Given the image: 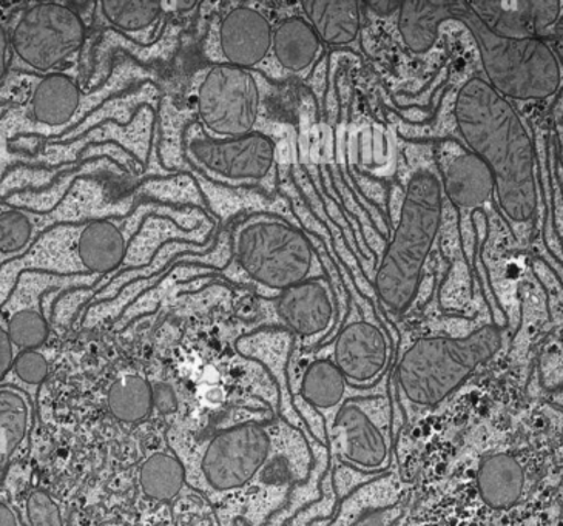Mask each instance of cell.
<instances>
[{"instance_id":"obj_1","label":"cell","mask_w":563,"mask_h":526,"mask_svg":"<svg viewBox=\"0 0 563 526\" xmlns=\"http://www.w3.org/2000/svg\"><path fill=\"white\" fill-rule=\"evenodd\" d=\"M462 22L476 41L486 83L516 101H545L562 86V68L543 40H509L493 33L465 0L401 2L398 32L406 47L421 55L435 47L443 22Z\"/></svg>"},{"instance_id":"obj_17","label":"cell","mask_w":563,"mask_h":526,"mask_svg":"<svg viewBox=\"0 0 563 526\" xmlns=\"http://www.w3.org/2000/svg\"><path fill=\"white\" fill-rule=\"evenodd\" d=\"M96 14L124 40L137 45H151L158 41L166 22L163 2H118L103 0L95 3Z\"/></svg>"},{"instance_id":"obj_30","label":"cell","mask_w":563,"mask_h":526,"mask_svg":"<svg viewBox=\"0 0 563 526\" xmlns=\"http://www.w3.org/2000/svg\"><path fill=\"white\" fill-rule=\"evenodd\" d=\"M153 408L158 409L163 416L178 413L179 397L178 391L170 383H156L152 386Z\"/></svg>"},{"instance_id":"obj_18","label":"cell","mask_w":563,"mask_h":526,"mask_svg":"<svg viewBox=\"0 0 563 526\" xmlns=\"http://www.w3.org/2000/svg\"><path fill=\"white\" fill-rule=\"evenodd\" d=\"M451 205L462 210H477L494 197L493 173L476 155L462 152L446 164L442 183Z\"/></svg>"},{"instance_id":"obj_27","label":"cell","mask_w":563,"mask_h":526,"mask_svg":"<svg viewBox=\"0 0 563 526\" xmlns=\"http://www.w3.org/2000/svg\"><path fill=\"white\" fill-rule=\"evenodd\" d=\"M11 374H14V377L26 387L41 386L49 374L48 359L40 349L18 352Z\"/></svg>"},{"instance_id":"obj_8","label":"cell","mask_w":563,"mask_h":526,"mask_svg":"<svg viewBox=\"0 0 563 526\" xmlns=\"http://www.w3.org/2000/svg\"><path fill=\"white\" fill-rule=\"evenodd\" d=\"M184 153L198 173L221 186H264L277 173V145L260 132L212 140L195 124L184 134Z\"/></svg>"},{"instance_id":"obj_34","label":"cell","mask_w":563,"mask_h":526,"mask_svg":"<svg viewBox=\"0 0 563 526\" xmlns=\"http://www.w3.org/2000/svg\"><path fill=\"white\" fill-rule=\"evenodd\" d=\"M371 9L375 10V13L377 14H385V17H388V14H393L394 11L400 9V2H373L369 3Z\"/></svg>"},{"instance_id":"obj_11","label":"cell","mask_w":563,"mask_h":526,"mask_svg":"<svg viewBox=\"0 0 563 526\" xmlns=\"http://www.w3.org/2000/svg\"><path fill=\"white\" fill-rule=\"evenodd\" d=\"M113 84L107 80L106 87L93 95H84L78 80L67 73H52L36 79L30 91L22 114H26L30 134L36 136H64L102 103L103 96H109ZM55 138V140H57Z\"/></svg>"},{"instance_id":"obj_31","label":"cell","mask_w":563,"mask_h":526,"mask_svg":"<svg viewBox=\"0 0 563 526\" xmlns=\"http://www.w3.org/2000/svg\"><path fill=\"white\" fill-rule=\"evenodd\" d=\"M18 349L7 332L5 325L0 322V385L5 383L7 377L13 370L14 360H16Z\"/></svg>"},{"instance_id":"obj_14","label":"cell","mask_w":563,"mask_h":526,"mask_svg":"<svg viewBox=\"0 0 563 526\" xmlns=\"http://www.w3.org/2000/svg\"><path fill=\"white\" fill-rule=\"evenodd\" d=\"M275 309L279 320L295 336L323 337L332 329L336 317V302L332 284L324 280H306L279 292Z\"/></svg>"},{"instance_id":"obj_16","label":"cell","mask_w":563,"mask_h":526,"mask_svg":"<svg viewBox=\"0 0 563 526\" xmlns=\"http://www.w3.org/2000/svg\"><path fill=\"white\" fill-rule=\"evenodd\" d=\"M336 454L344 462L366 471L382 470L388 462L389 445L385 434L355 401L346 403L333 416Z\"/></svg>"},{"instance_id":"obj_2","label":"cell","mask_w":563,"mask_h":526,"mask_svg":"<svg viewBox=\"0 0 563 526\" xmlns=\"http://www.w3.org/2000/svg\"><path fill=\"white\" fill-rule=\"evenodd\" d=\"M454 118L471 153L493 173L497 205L515 226L538 212L536 152L515 107L485 79L471 78L459 90Z\"/></svg>"},{"instance_id":"obj_4","label":"cell","mask_w":563,"mask_h":526,"mask_svg":"<svg viewBox=\"0 0 563 526\" xmlns=\"http://www.w3.org/2000/svg\"><path fill=\"white\" fill-rule=\"evenodd\" d=\"M501 332L486 325L463 338L429 337L416 341L401 357L397 383L405 397L434 406L454 393L501 348Z\"/></svg>"},{"instance_id":"obj_6","label":"cell","mask_w":563,"mask_h":526,"mask_svg":"<svg viewBox=\"0 0 563 526\" xmlns=\"http://www.w3.org/2000/svg\"><path fill=\"white\" fill-rule=\"evenodd\" d=\"M274 439L262 421L225 426L209 439H201L198 451L174 452L186 468L191 486L210 494L243 490L269 468Z\"/></svg>"},{"instance_id":"obj_20","label":"cell","mask_w":563,"mask_h":526,"mask_svg":"<svg viewBox=\"0 0 563 526\" xmlns=\"http://www.w3.org/2000/svg\"><path fill=\"white\" fill-rule=\"evenodd\" d=\"M301 9L321 44L343 47L357 41L362 17L355 0H306Z\"/></svg>"},{"instance_id":"obj_32","label":"cell","mask_w":563,"mask_h":526,"mask_svg":"<svg viewBox=\"0 0 563 526\" xmlns=\"http://www.w3.org/2000/svg\"><path fill=\"white\" fill-rule=\"evenodd\" d=\"M11 64L10 33L0 24V86L9 75Z\"/></svg>"},{"instance_id":"obj_23","label":"cell","mask_w":563,"mask_h":526,"mask_svg":"<svg viewBox=\"0 0 563 526\" xmlns=\"http://www.w3.org/2000/svg\"><path fill=\"white\" fill-rule=\"evenodd\" d=\"M49 215L0 202V264L22 259L42 233L47 232Z\"/></svg>"},{"instance_id":"obj_21","label":"cell","mask_w":563,"mask_h":526,"mask_svg":"<svg viewBox=\"0 0 563 526\" xmlns=\"http://www.w3.org/2000/svg\"><path fill=\"white\" fill-rule=\"evenodd\" d=\"M323 44L305 18L279 22L272 34V52L277 63L290 73H305L320 56Z\"/></svg>"},{"instance_id":"obj_28","label":"cell","mask_w":563,"mask_h":526,"mask_svg":"<svg viewBox=\"0 0 563 526\" xmlns=\"http://www.w3.org/2000/svg\"><path fill=\"white\" fill-rule=\"evenodd\" d=\"M25 513L29 526H65L63 513L47 491L33 490L26 497Z\"/></svg>"},{"instance_id":"obj_24","label":"cell","mask_w":563,"mask_h":526,"mask_svg":"<svg viewBox=\"0 0 563 526\" xmlns=\"http://www.w3.org/2000/svg\"><path fill=\"white\" fill-rule=\"evenodd\" d=\"M347 385L350 383L332 360H316L302 374L300 397L317 409L335 408L344 401Z\"/></svg>"},{"instance_id":"obj_10","label":"cell","mask_w":563,"mask_h":526,"mask_svg":"<svg viewBox=\"0 0 563 526\" xmlns=\"http://www.w3.org/2000/svg\"><path fill=\"white\" fill-rule=\"evenodd\" d=\"M130 222L114 218H98L78 224L57 226L42 233L37 243L65 255L53 264L49 274L107 275L110 282L114 271L120 272L130 251Z\"/></svg>"},{"instance_id":"obj_7","label":"cell","mask_w":563,"mask_h":526,"mask_svg":"<svg viewBox=\"0 0 563 526\" xmlns=\"http://www.w3.org/2000/svg\"><path fill=\"white\" fill-rule=\"evenodd\" d=\"M86 41V22L71 6L33 3L10 33L11 63L36 75L63 73L60 68L79 56Z\"/></svg>"},{"instance_id":"obj_29","label":"cell","mask_w":563,"mask_h":526,"mask_svg":"<svg viewBox=\"0 0 563 526\" xmlns=\"http://www.w3.org/2000/svg\"><path fill=\"white\" fill-rule=\"evenodd\" d=\"M562 3L558 0L551 2H531L532 32L534 37L542 40L543 34L555 25L561 19Z\"/></svg>"},{"instance_id":"obj_9","label":"cell","mask_w":563,"mask_h":526,"mask_svg":"<svg viewBox=\"0 0 563 526\" xmlns=\"http://www.w3.org/2000/svg\"><path fill=\"white\" fill-rule=\"evenodd\" d=\"M199 127L212 140H233L255 132L262 113V90L254 73L214 64L198 84Z\"/></svg>"},{"instance_id":"obj_22","label":"cell","mask_w":563,"mask_h":526,"mask_svg":"<svg viewBox=\"0 0 563 526\" xmlns=\"http://www.w3.org/2000/svg\"><path fill=\"white\" fill-rule=\"evenodd\" d=\"M482 501L494 509H508L522 497L525 472L519 460L511 454L488 457L477 474Z\"/></svg>"},{"instance_id":"obj_25","label":"cell","mask_w":563,"mask_h":526,"mask_svg":"<svg viewBox=\"0 0 563 526\" xmlns=\"http://www.w3.org/2000/svg\"><path fill=\"white\" fill-rule=\"evenodd\" d=\"M140 483L147 497L170 502L187 483L186 468L174 452H155L141 467Z\"/></svg>"},{"instance_id":"obj_13","label":"cell","mask_w":563,"mask_h":526,"mask_svg":"<svg viewBox=\"0 0 563 526\" xmlns=\"http://www.w3.org/2000/svg\"><path fill=\"white\" fill-rule=\"evenodd\" d=\"M332 362L351 385H373L389 364L388 338L374 322H351L335 338Z\"/></svg>"},{"instance_id":"obj_26","label":"cell","mask_w":563,"mask_h":526,"mask_svg":"<svg viewBox=\"0 0 563 526\" xmlns=\"http://www.w3.org/2000/svg\"><path fill=\"white\" fill-rule=\"evenodd\" d=\"M107 405L118 420L137 424L153 409L152 385L141 375H124L110 387Z\"/></svg>"},{"instance_id":"obj_15","label":"cell","mask_w":563,"mask_h":526,"mask_svg":"<svg viewBox=\"0 0 563 526\" xmlns=\"http://www.w3.org/2000/svg\"><path fill=\"white\" fill-rule=\"evenodd\" d=\"M218 34L224 64L251 70L269 56L274 26L262 11L239 6L221 19Z\"/></svg>"},{"instance_id":"obj_3","label":"cell","mask_w":563,"mask_h":526,"mask_svg":"<svg viewBox=\"0 0 563 526\" xmlns=\"http://www.w3.org/2000/svg\"><path fill=\"white\" fill-rule=\"evenodd\" d=\"M443 220V187L431 172L413 173L406 187L396 233L383 253L374 287L393 314L408 313Z\"/></svg>"},{"instance_id":"obj_12","label":"cell","mask_w":563,"mask_h":526,"mask_svg":"<svg viewBox=\"0 0 563 526\" xmlns=\"http://www.w3.org/2000/svg\"><path fill=\"white\" fill-rule=\"evenodd\" d=\"M99 278L101 276L22 272L2 305V313L7 315L5 329L18 352L40 349L48 340V318L42 309L41 295L48 294L56 287L93 286L99 283Z\"/></svg>"},{"instance_id":"obj_33","label":"cell","mask_w":563,"mask_h":526,"mask_svg":"<svg viewBox=\"0 0 563 526\" xmlns=\"http://www.w3.org/2000/svg\"><path fill=\"white\" fill-rule=\"evenodd\" d=\"M0 526H21L19 514L10 501L9 493L0 490Z\"/></svg>"},{"instance_id":"obj_19","label":"cell","mask_w":563,"mask_h":526,"mask_svg":"<svg viewBox=\"0 0 563 526\" xmlns=\"http://www.w3.org/2000/svg\"><path fill=\"white\" fill-rule=\"evenodd\" d=\"M33 397L13 383L0 385V483L33 428Z\"/></svg>"},{"instance_id":"obj_5","label":"cell","mask_w":563,"mask_h":526,"mask_svg":"<svg viewBox=\"0 0 563 526\" xmlns=\"http://www.w3.org/2000/svg\"><path fill=\"white\" fill-rule=\"evenodd\" d=\"M233 260L252 282L283 292L309 280L313 244L308 233L278 215H249L232 230Z\"/></svg>"}]
</instances>
